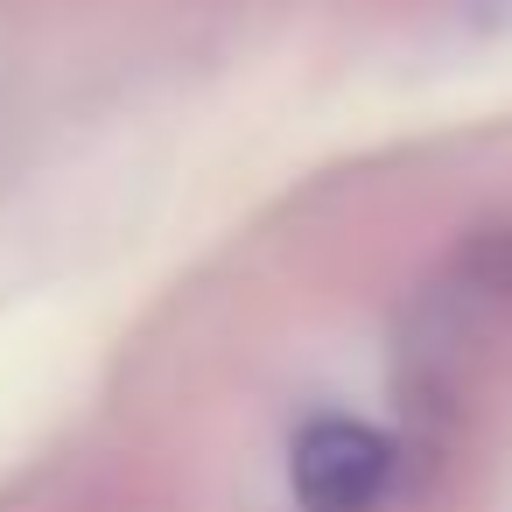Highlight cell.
<instances>
[{"mask_svg":"<svg viewBox=\"0 0 512 512\" xmlns=\"http://www.w3.org/2000/svg\"><path fill=\"white\" fill-rule=\"evenodd\" d=\"M393 477H400L393 435L358 414H316L288 442V491L302 512H379Z\"/></svg>","mask_w":512,"mask_h":512,"instance_id":"obj_1","label":"cell"}]
</instances>
